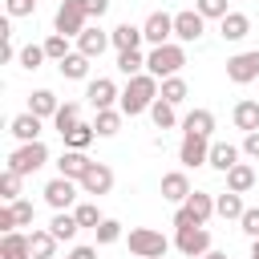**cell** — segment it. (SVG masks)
Here are the masks:
<instances>
[{
	"mask_svg": "<svg viewBox=\"0 0 259 259\" xmlns=\"http://www.w3.org/2000/svg\"><path fill=\"white\" fill-rule=\"evenodd\" d=\"M158 77L154 73H138V77H130V85L121 89V101H117V109L125 113V117H138V113H150V105L158 101Z\"/></svg>",
	"mask_w": 259,
	"mask_h": 259,
	"instance_id": "obj_1",
	"label": "cell"
},
{
	"mask_svg": "<svg viewBox=\"0 0 259 259\" xmlns=\"http://www.w3.org/2000/svg\"><path fill=\"white\" fill-rule=\"evenodd\" d=\"M182 65H186V49H182V45H174V40L154 45V49H150V57H146V73H154L158 81H162V77H174Z\"/></svg>",
	"mask_w": 259,
	"mask_h": 259,
	"instance_id": "obj_2",
	"label": "cell"
},
{
	"mask_svg": "<svg viewBox=\"0 0 259 259\" xmlns=\"http://www.w3.org/2000/svg\"><path fill=\"white\" fill-rule=\"evenodd\" d=\"M130 251L138 259H162L170 251V239L162 231H154V227H134L130 231Z\"/></svg>",
	"mask_w": 259,
	"mask_h": 259,
	"instance_id": "obj_3",
	"label": "cell"
},
{
	"mask_svg": "<svg viewBox=\"0 0 259 259\" xmlns=\"http://www.w3.org/2000/svg\"><path fill=\"white\" fill-rule=\"evenodd\" d=\"M45 162H49V146H45V142H20V146L8 154V166H12L16 174H36Z\"/></svg>",
	"mask_w": 259,
	"mask_h": 259,
	"instance_id": "obj_4",
	"label": "cell"
},
{
	"mask_svg": "<svg viewBox=\"0 0 259 259\" xmlns=\"http://www.w3.org/2000/svg\"><path fill=\"white\" fill-rule=\"evenodd\" d=\"M174 247H178L186 259H202V255L210 251V231H206V223L178 227V235H174Z\"/></svg>",
	"mask_w": 259,
	"mask_h": 259,
	"instance_id": "obj_5",
	"label": "cell"
},
{
	"mask_svg": "<svg viewBox=\"0 0 259 259\" xmlns=\"http://www.w3.org/2000/svg\"><path fill=\"white\" fill-rule=\"evenodd\" d=\"M89 12H85V0H61V8H57V16H53V28L57 32H65V36H81L89 24Z\"/></svg>",
	"mask_w": 259,
	"mask_h": 259,
	"instance_id": "obj_6",
	"label": "cell"
},
{
	"mask_svg": "<svg viewBox=\"0 0 259 259\" xmlns=\"http://www.w3.org/2000/svg\"><path fill=\"white\" fill-rule=\"evenodd\" d=\"M255 77H259V49H247V53L227 57V81H235V85H251Z\"/></svg>",
	"mask_w": 259,
	"mask_h": 259,
	"instance_id": "obj_7",
	"label": "cell"
},
{
	"mask_svg": "<svg viewBox=\"0 0 259 259\" xmlns=\"http://www.w3.org/2000/svg\"><path fill=\"white\" fill-rule=\"evenodd\" d=\"M206 158H210V138H202V134H182L178 162H182L186 170H194V166H206Z\"/></svg>",
	"mask_w": 259,
	"mask_h": 259,
	"instance_id": "obj_8",
	"label": "cell"
},
{
	"mask_svg": "<svg viewBox=\"0 0 259 259\" xmlns=\"http://www.w3.org/2000/svg\"><path fill=\"white\" fill-rule=\"evenodd\" d=\"M77 186H81V182H73V178H65V174H57L53 182H45V202H49L53 210H69V206L77 202Z\"/></svg>",
	"mask_w": 259,
	"mask_h": 259,
	"instance_id": "obj_9",
	"label": "cell"
},
{
	"mask_svg": "<svg viewBox=\"0 0 259 259\" xmlns=\"http://www.w3.org/2000/svg\"><path fill=\"white\" fill-rule=\"evenodd\" d=\"M202 28H206V16H202L198 8H186V12H174V36H178L182 45H190V40H198V36H202Z\"/></svg>",
	"mask_w": 259,
	"mask_h": 259,
	"instance_id": "obj_10",
	"label": "cell"
},
{
	"mask_svg": "<svg viewBox=\"0 0 259 259\" xmlns=\"http://www.w3.org/2000/svg\"><path fill=\"white\" fill-rule=\"evenodd\" d=\"M109 190H113V170H109L105 162H93V166H89V174L81 178V194L101 198V194H109Z\"/></svg>",
	"mask_w": 259,
	"mask_h": 259,
	"instance_id": "obj_11",
	"label": "cell"
},
{
	"mask_svg": "<svg viewBox=\"0 0 259 259\" xmlns=\"http://www.w3.org/2000/svg\"><path fill=\"white\" fill-rule=\"evenodd\" d=\"M85 97H89L93 109H113V101H121V93H117V85H113L109 77L89 81V85H85Z\"/></svg>",
	"mask_w": 259,
	"mask_h": 259,
	"instance_id": "obj_12",
	"label": "cell"
},
{
	"mask_svg": "<svg viewBox=\"0 0 259 259\" xmlns=\"http://www.w3.org/2000/svg\"><path fill=\"white\" fill-rule=\"evenodd\" d=\"M142 32H146L150 45H166V40L174 36V16H170V12H150L146 24H142Z\"/></svg>",
	"mask_w": 259,
	"mask_h": 259,
	"instance_id": "obj_13",
	"label": "cell"
},
{
	"mask_svg": "<svg viewBox=\"0 0 259 259\" xmlns=\"http://www.w3.org/2000/svg\"><path fill=\"white\" fill-rule=\"evenodd\" d=\"M109 45H113V36H109L105 28H97V24H89V28L77 36V53H85L89 61H93V57H101Z\"/></svg>",
	"mask_w": 259,
	"mask_h": 259,
	"instance_id": "obj_14",
	"label": "cell"
},
{
	"mask_svg": "<svg viewBox=\"0 0 259 259\" xmlns=\"http://www.w3.org/2000/svg\"><path fill=\"white\" fill-rule=\"evenodd\" d=\"M89 166H93V158H89L85 150H65V154L57 158V170H61L65 178H73V182H81V178L89 174Z\"/></svg>",
	"mask_w": 259,
	"mask_h": 259,
	"instance_id": "obj_15",
	"label": "cell"
},
{
	"mask_svg": "<svg viewBox=\"0 0 259 259\" xmlns=\"http://www.w3.org/2000/svg\"><path fill=\"white\" fill-rule=\"evenodd\" d=\"M162 198H166V202H174V206H182V202L190 198V178H186L182 170L162 174Z\"/></svg>",
	"mask_w": 259,
	"mask_h": 259,
	"instance_id": "obj_16",
	"label": "cell"
},
{
	"mask_svg": "<svg viewBox=\"0 0 259 259\" xmlns=\"http://www.w3.org/2000/svg\"><path fill=\"white\" fill-rule=\"evenodd\" d=\"M40 121H45V117H36V113H16V117L8 121V134H12L16 142H40Z\"/></svg>",
	"mask_w": 259,
	"mask_h": 259,
	"instance_id": "obj_17",
	"label": "cell"
},
{
	"mask_svg": "<svg viewBox=\"0 0 259 259\" xmlns=\"http://www.w3.org/2000/svg\"><path fill=\"white\" fill-rule=\"evenodd\" d=\"M0 259H32V243H28V235L8 231V235L0 239Z\"/></svg>",
	"mask_w": 259,
	"mask_h": 259,
	"instance_id": "obj_18",
	"label": "cell"
},
{
	"mask_svg": "<svg viewBox=\"0 0 259 259\" xmlns=\"http://www.w3.org/2000/svg\"><path fill=\"white\" fill-rule=\"evenodd\" d=\"M235 162H239V146H231V142H210V158H206V166H214L219 174H227Z\"/></svg>",
	"mask_w": 259,
	"mask_h": 259,
	"instance_id": "obj_19",
	"label": "cell"
},
{
	"mask_svg": "<svg viewBox=\"0 0 259 259\" xmlns=\"http://www.w3.org/2000/svg\"><path fill=\"white\" fill-rule=\"evenodd\" d=\"M219 32H223V40H243V36L251 32L247 12H227V16L219 20Z\"/></svg>",
	"mask_w": 259,
	"mask_h": 259,
	"instance_id": "obj_20",
	"label": "cell"
},
{
	"mask_svg": "<svg viewBox=\"0 0 259 259\" xmlns=\"http://www.w3.org/2000/svg\"><path fill=\"white\" fill-rule=\"evenodd\" d=\"M109 36H113V49H117V53H125V49H138V45L146 40V32H142L138 24H130V20H121V24H117Z\"/></svg>",
	"mask_w": 259,
	"mask_h": 259,
	"instance_id": "obj_21",
	"label": "cell"
},
{
	"mask_svg": "<svg viewBox=\"0 0 259 259\" xmlns=\"http://www.w3.org/2000/svg\"><path fill=\"white\" fill-rule=\"evenodd\" d=\"M57 109H61V101L53 89H36L28 97V113H36V117H57Z\"/></svg>",
	"mask_w": 259,
	"mask_h": 259,
	"instance_id": "obj_22",
	"label": "cell"
},
{
	"mask_svg": "<svg viewBox=\"0 0 259 259\" xmlns=\"http://www.w3.org/2000/svg\"><path fill=\"white\" fill-rule=\"evenodd\" d=\"M182 130H186V134L210 138V134H214V113H210V109H190V113L182 117Z\"/></svg>",
	"mask_w": 259,
	"mask_h": 259,
	"instance_id": "obj_23",
	"label": "cell"
},
{
	"mask_svg": "<svg viewBox=\"0 0 259 259\" xmlns=\"http://www.w3.org/2000/svg\"><path fill=\"white\" fill-rule=\"evenodd\" d=\"M255 186V170L247 166V162H235L231 170H227V190H235V194H247Z\"/></svg>",
	"mask_w": 259,
	"mask_h": 259,
	"instance_id": "obj_24",
	"label": "cell"
},
{
	"mask_svg": "<svg viewBox=\"0 0 259 259\" xmlns=\"http://www.w3.org/2000/svg\"><path fill=\"white\" fill-rule=\"evenodd\" d=\"M49 231H53L61 243H69V239H77L81 223H77V214H73V210H57V214H53V223H49Z\"/></svg>",
	"mask_w": 259,
	"mask_h": 259,
	"instance_id": "obj_25",
	"label": "cell"
},
{
	"mask_svg": "<svg viewBox=\"0 0 259 259\" xmlns=\"http://www.w3.org/2000/svg\"><path fill=\"white\" fill-rule=\"evenodd\" d=\"M57 69H61V77H69V81H85V77H89V57H85V53H69L65 61H57Z\"/></svg>",
	"mask_w": 259,
	"mask_h": 259,
	"instance_id": "obj_26",
	"label": "cell"
},
{
	"mask_svg": "<svg viewBox=\"0 0 259 259\" xmlns=\"http://www.w3.org/2000/svg\"><path fill=\"white\" fill-rule=\"evenodd\" d=\"M231 117H235V125H239L243 134H255V130H259V101H239Z\"/></svg>",
	"mask_w": 259,
	"mask_h": 259,
	"instance_id": "obj_27",
	"label": "cell"
},
{
	"mask_svg": "<svg viewBox=\"0 0 259 259\" xmlns=\"http://www.w3.org/2000/svg\"><path fill=\"white\" fill-rule=\"evenodd\" d=\"M121 109H97V117H93V130H97V138H113L117 130H121Z\"/></svg>",
	"mask_w": 259,
	"mask_h": 259,
	"instance_id": "obj_28",
	"label": "cell"
},
{
	"mask_svg": "<svg viewBox=\"0 0 259 259\" xmlns=\"http://www.w3.org/2000/svg\"><path fill=\"white\" fill-rule=\"evenodd\" d=\"M186 210L194 214V223H206V219L214 214V198H210L206 190H190V198H186Z\"/></svg>",
	"mask_w": 259,
	"mask_h": 259,
	"instance_id": "obj_29",
	"label": "cell"
},
{
	"mask_svg": "<svg viewBox=\"0 0 259 259\" xmlns=\"http://www.w3.org/2000/svg\"><path fill=\"white\" fill-rule=\"evenodd\" d=\"M243 210H247V206H243V194H235V190H227V194L214 198V214H223V219H235V223H239Z\"/></svg>",
	"mask_w": 259,
	"mask_h": 259,
	"instance_id": "obj_30",
	"label": "cell"
},
{
	"mask_svg": "<svg viewBox=\"0 0 259 259\" xmlns=\"http://www.w3.org/2000/svg\"><path fill=\"white\" fill-rule=\"evenodd\" d=\"M28 243H32V259H53L61 239H57L53 231H32V235H28Z\"/></svg>",
	"mask_w": 259,
	"mask_h": 259,
	"instance_id": "obj_31",
	"label": "cell"
},
{
	"mask_svg": "<svg viewBox=\"0 0 259 259\" xmlns=\"http://www.w3.org/2000/svg\"><path fill=\"white\" fill-rule=\"evenodd\" d=\"M186 93H190V89H186V81H182L178 73H174V77H162V89H158V97H162V101L182 105V101H186Z\"/></svg>",
	"mask_w": 259,
	"mask_h": 259,
	"instance_id": "obj_32",
	"label": "cell"
},
{
	"mask_svg": "<svg viewBox=\"0 0 259 259\" xmlns=\"http://www.w3.org/2000/svg\"><path fill=\"white\" fill-rule=\"evenodd\" d=\"M61 138H65V150H85V146L97 138V130H93V125H85V121H77V125H73L69 134H61Z\"/></svg>",
	"mask_w": 259,
	"mask_h": 259,
	"instance_id": "obj_33",
	"label": "cell"
},
{
	"mask_svg": "<svg viewBox=\"0 0 259 259\" xmlns=\"http://www.w3.org/2000/svg\"><path fill=\"white\" fill-rule=\"evenodd\" d=\"M150 117H154V125H158V130H174V125H178V113H174V105H170V101H162V97L150 105Z\"/></svg>",
	"mask_w": 259,
	"mask_h": 259,
	"instance_id": "obj_34",
	"label": "cell"
},
{
	"mask_svg": "<svg viewBox=\"0 0 259 259\" xmlns=\"http://www.w3.org/2000/svg\"><path fill=\"white\" fill-rule=\"evenodd\" d=\"M77 121H81V105H77V101H65V105L57 109V117H53L57 134H69V130H73Z\"/></svg>",
	"mask_w": 259,
	"mask_h": 259,
	"instance_id": "obj_35",
	"label": "cell"
},
{
	"mask_svg": "<svg viewBox=\"0 0 259 259\" xmlns=\"http://www.w3.org/2000/svg\"><path fill=\"white\" fill-rule=\"evenodd\" d=\"M20 178H24V174H16L12 166H4V174H0V198H4V202H16V198H20Z\"/></svg>",
	"mask_w": 259,
	"mask_h": 259,
	"instance_id": "obj_36",
	"label": "cell"
},
{
	"mask_svg": "<svg viewBox=\"0 0 259 259\" xmlns=\"http://www.w3.org/2000/svg\"><path fill=\"white\" fill-rule=\"evenodd\" d=\"M117 69H121L125 77H138V73L146 69V57H142L138 49H125V53H117Z\"/></svg>",
	"mask_w": 259,
	"mask_h": 259,
	"instance_id": "obj_37",
	"label": "cell"
},
{
	"mask_svg": "<svg viewBox=\"0 0 259 259\" xmlns=\"http://www.w3.org/2000/svg\"><path fill=\"white\" fill-rule=\"evenodd\" d=\"M16 61H20V69L32 73V69H40V61H49V53H45V45H24Z\"/></svg>",
	"mask_w": 259,
	"mask_h": 259,
	"instance_id": "obj_38",
	"label": "cell"
},
{
	"mask_svg": "<svg viewBox=\"0 0 259 259\" xmlns=\"http://www.w3.org/2000/svg\"><path fill=\"white\" fill-rule=\"evenodd\" d=\"M93 231H97V243H101V247H109V243L121 239V223H117V219H101Z\"/></svg>",
	"mask_w": 259,
	"mask_h": 259,
	"instance_id": "obj_39",
	"label": "cell"
},
{
	"mask_svg": "<svg viewBox=\"0 0 259 259\" xmlns=\"http://www.w3.org/2000/svg\"><path fill=\"white\" fill-rule=\"evenodd\" d=\"M45 53H49V61H65V57H69V36H65V32H53V36L45 40Z\"/></svg>",
	"mask_w": 259,
	"mask_h": 259,
	"instance_id": "obj_40",
	"label": "cell"
},
{
	"mask_svg": "<svg viewBox=\"0 0 259 259\" xmlns=\"http://www.w3.org/2000/svg\"><path fill=\"white\" fill-rule=\"evenodd\" d=\"M73 214H77V223H81V227H97V223L105 219V214L97 210V202H77V206H73Z\"/></svg>",
	"mask_w": 259,
	"mask_h": 259,
	"instance_id": "obj_41",
	"label": "cell"
},
{
	"mask_svg": "<svg viewBox=\"0 0 259 259\" xmlns=\"http://www.w3.org/2000/svg\"><path fill=\"white\" fill-rule=\"evenodd\" d=\"M194 8L206 16V20H223L231 8H227V0H194Z\"/></svg>",
	"mask_w": 259,
	"mask_h": 259,
	"instance_id": "obj_42",
	"label": "cell"
},
{
	"mask_svg": "<svg viewBox=\"0 0 259 259\" xmlns=\"http://www.w3.org/2000/svg\"><path fill=\"white\" fill-rule=\"evenodd\" d=\"M12 206V214H16V227H32V202H24V198H16V202H8Z\"/></svg>",
	"mask_w": 259,
	"mask_h": 259,
	"instance_id": "obj_43",
	"label": "cell"
},
{
	"mask_svg": "<svg viewBox=\"0 0 259 259\" xmlns=\"http://www.w3.org/2000/svg\"><path fill=\"white\" fill-rule=\"evenodd\" d=\"M239 227H243L251 239H259V206H247V210H243V219H239Z\"/></svg>",
	"mask_w": 259,
	"mask_h": 259,
	"instance_id": "obj_44",
	"label": "cell"
},
{
	"mask_svg": "<svg viewBox=\"0 0 259 259\" xmlns=\"http://www.w3.org/2000/svg\"><path fill=\"white\" fill-rule=\"evenodd\" d=\"M36 0H8V16H32Z\"/></svg>",
	"mask_w": 259,
	"mask_h": 259,
	"instance_id": "obj_45",
	"label": "cell"
},
{
	"mask_svg": "<svg viewBox=\"0 0 259 259\" xmlns=\"http://www.w3.org/2000/svg\"><path fill=\"white\" fill-rule=\"evenodd\" d=\"M0 231H4V235H8V231H16V214H12V206H8V202L0 206Z\"/></svg>",
	"mask_w": 259,
	"mask_h": 259,
	"instance_id": "obj_46",
	"label": "cell"
},
{
	"mask_svg": "<svg viewBox=\"0 0 259 259\" xmlns=\"http://www.w3.org/2000/svg\"><path fill=\"white\" fill-rule=\"evenodd\" d=\"M85 12H89L93 20H101V16L109 12V0H85Z\"/></svg>",
	"mask_w": 259,
	"mask_h": 259,
	"instance_id": "obj_47",
	"label": "cell"
},
{
	"mask_svg": "<svg viewBox=\"0 0 259 259\" xmlns=\"http://www.w3.org/2000/svg\"><path fill=\"white\" fill-rule=\"evenodd\" d=\"M243 154H247V158H255V162H259V130H255V134H247V138H243Z\"/></svg>",
	"mask_w": 259,
	"mask_h": 259,
	"instance_id": "obj_48",
	"label": "cell"
},
{
	"mask_svg": "<svg viewBox=\"0 0 259 259\" xmlns=\"http://www.w3.org/2000/svg\"><path fill=\"white\" fill-rule=\"evenodd\" d=\"M190 223H194V214H190V210H186V202H182V206L174 210V231H178V227H190Z\"/></svg>",
	"mask_w": 259,
	"mask_h": 259,
	"instance_id": "obj_49",
	"label": "cell"
},
{
	"mask_svg": "<svg viewBox=\"0 0 259 259\" xmlns=\"http://www.w3.org/2000/svg\"><path fill=\"white\" fill-rule=\"evenodd\" d=\"M69 255H73V259H97V251H93V247H73Z\"/></svg>",
	"mask_w": 259,
	"mask_h": 259,
	"instance_id": "obj_50",
	"label": "cell"
},
{
	"mask_svg": "<svg viewBox=\"0 0 259 259\" xmlns=\"http://www.w3.org/2000/svg\"><path fill=\"white\" fill-rule=\"evenodd\" d=\"M202 259H227V251H206Z\"/></svg>",
	"mask_w": 259,
	"mask_h": 259,
	"instance_id": "obj_51",
	"label": "cell"
},
{
	"mask_svg": "<svg viewBox=\"0 0 259 259\" xmlns=\"http://www.w3.org/2000/svg\"><path fill=\"white\" fill-rule=\"evenodd\" d=\"M251 259H259V239H251Z\"/></svg>",
	"mask_w": 259,
	"mask_h": 259,
	"instance_id": "obj_52",
	"label": "cell"
},
{
	"mask_svg": "<svg viewBox=\"0 0 259 259\" xmlns=\"http://www.w3.org/2000/svg\"><path fill=\"white\" fill-rule=\"evenodd\" d=\"M65 259H73V255H65Z\"/></svg>",
	"mask_w": 259,
	"mask_h": 259,
	"instance_id": "obj_53",
	"label": "cell"
}]
</instances>
